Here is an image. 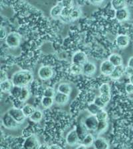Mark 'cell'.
<instances>
[{"instance_id": "6da1fadb", "label": "cell", "mask_w": 133, "mask_h": 149, "mask_svg": "<svg viewBox=\"0 0 133 149\" xmlns=\"http://www.w3.org/2000/svg\"><path fill=\"white\" fill-rule=\"evenodd\" d=\"M33 79V73L28 70H21L14 73L11 76V81L13 86L23 88L27 87Z\"/></svg>"}, {"instance_id": "7a4b0ae2", "label": "cell", "mask_w": 133, "mask_h": 149, "mask_svg": "<svg viewBox=\"0 0 133 149\" xmlns=\"http://www.w3.org/2000/svg\"><path fill=\"white\" fill-rule=\"evenodd\" d=\"M1 123L5 128L7 129H15L18 128L20 126V124L18 123L8 112L5 113L3 117H1Z\"/></svg>"}, {"instance_id": "3957f363", "label": "cell", "mask_w": 133, "mask_h": 149, "mask_svg": "<svg viewBox=\"0 0 133 149\" xmlns=\"http://www.w3.org/2000/svg\"><path fill=\"white\" fill-rule=\"evenodd\" d=\"M21 39V36L18 33L11 32L9 33L6 38V43L9 48L15 49L20 45Z\"/></svg>"}, {"instance_id": "277c9868", "label": "cell", "mask_w": 133, "mask_h": 149, "mask_svg": "<svg viewBox=\"0 0 133 149\" xmlns=\"http://www.w3.org/2000/svg\"><path fill=\"white\" fill-rule=\"evenodd\" d=\"M40 143L35 134L27 136L23 143V149H38L40 146Z\"/></svg>"}, {"instance_id": "5b68a950", "label": "cell", "mask_w": 133, "mask_h": 149, "mask_svg": "<svg viewBox=\"0 0 133 149\" xmlns=\"http://www.w3.org/2000/svg\"><path fill=\"white\" fill-rule=\"evenodd\" d=\"M8 113L20 125L24 123V121H25V119L27 118L21 109H18V108L12 107L8 110Z\"/></svg>"}, {"instance_id": "8992f818", "label": "cell", "mask_w": 133, "mask_h": 149, "mask_svg": "<svg viewBox=\"0 0 133 149\" xmlns=\"http://www.w3.org/2000/svg\"><path fill=\"white\" fill-rule=\"evenodd\" d=\"M65 140H66V143L67 145L70 146H75L79 145V143H81V141H80L78 134L77 133L75 128L71 131H70L67 133Z\"/></svg>"}, {"instance_id": "52a82bcc", "label": "cell", "mask_w": 133, "mask_h": 149, "mask_svg": "<svg viewBox=\"0 0 133 149\" xmlns=\"http://www.w3.org/2000/svg\"><path fill=\"white\" fill-rule=\"evenodd\" d=\"M53 75V69L49 66H41L38 70V76L41 80H47Z\"/></svg>"}, {"instance_id": "ba28073f", "label": "cell", "mask_w": 133, "mask_h": 149, "mask_svg": "<svg viewBox=\"0 0 133 149\" xmlns=\"http://www.w3.org/2000/svg\"><path fill=\"white\" fill-rule=\"evenodd\" d=\"M87 62V56L83 51H77L72 56V64L83 66Z\"/></svg>"}, {"instance_id": "9c48e42d", "label": "cell", "mask_w": 133, "mask_h": 149, "mask_svg": "<svg viewBox=\"0 0 133 149\" xmlns=\"http://www.w3.org/2000/svg\"><path fill=\"white\" fill-rule=\"evenodd\" d=\"M84 124L89 131H96L97 129L99 121L95 115H89L84 121Z\"/></svg>"}, {"instance_id": "30bf717a", "label": "cell", "mask_w": 133, "mask_h": 149, "mask_svg": "<svg viewBox=\"0 0 133 149\" xmlns=\"http://www.w3.org/2000/svg\"><path fill=\"white\" fill-rule=\"evenodd\" d=\"M115 67L110 63L108 60L104 61L100 66V71L102 74L106 76H110L113 73Z\"/></svg>"}, {"instance_id": "8fae6325", "label": "cell", "mask_w": 133, "mask_h": 149, "mask_svg": "<svg viewBox=\"0 0 133 149\" xmlns=\"http://www.w3.org/2000/svg\"><path fill=\"white\" fill-rule=\"evenodd\" d=\"M64 9L62 1H58L57 3L50 10L51 17L53 19H59L61 15L63 9Z\"/></svg>"}, {"instance_id": "7c38bea8", "label": "cell", "mask_w": 133, "mask_h": 149, "mask_svg": "<svg viewBox=\"0 0 133 149\" xmlns=\"http://www.w3.org/2000/svg\"><path fill=\"white\" fill-rule=\"evenodd\" d=\"M96 66L92 62H87L83 66V74L86 76H91L95 73Z\"/></svg>"}, {"instance_id": "4fadbf2b", "label": "cell", "mask_w": 133, "mask_h": 149, "mask_svg": "<svg viewBox=\"0 0 133 149\" xmlns=\"http://www.w3.org/2000/svg\"><path fill=\"white\" fill-rule=\"evenodd\" d=\"M129 37L126 35H118L115 39L117 46L120 49H125L129 44Z\"/></svg>"}, {"instance_id": "5bb4252c", "label": "cell", "mask_w": 133, "mask_h": 149, "mask_svg": "<svg viewBox=\"0 0 133 149\" xmlns=\"http://www.w3.org/2000/svg\"><path fill=\"white\" fill-rule=\"evenodd\" d=\"M75 129L81 143V142L83 141L84 137L89 134V130L86 126L84 125V123H79L75 127Z\"/></svg>"}, {"instance_id": "9a60e30c", "label": "cell", "mask_w": 133, "mask_h": 149, "mask_svg": "<svg viewBox=\"0 0 133 149\" xmlns=\"http://www.w3.org/2000/svg\"><path fill=\"white\" fill-rule=\"evenodd\" d=\"M53 100H54V102L56 104L59 105H63L69 102V95L57 92L54 97H53Z\"/></svg>"}, {"instance_id": "2e32d148", "label": "cell", "mask_w": 133, "mask_h": 149, "mask_svg": "<svg viewBox=\"0 0 133 149\" xmlns=\"http://www.w3.org/2000/svg\"><path fill=\"white\" fill-rule=\"evenodd\" d=\"M95 149H108L109 148V144L105 138L98 136L95 139L93 143Z\"/></svg>"}, {"instance_id": "e0dca14e", "label": "cell", "mask_w": 133, "mask_h": 149, "mask_svg": "<svg viewBox=\"0 0 133 149\" xmlns=\"http://www.w3.org/2000/svg\"><path fill=\"white\" fill-rule=\"evenodd\" d=\"M124 74H125V68L123 65H121L115 67L113 73L110 74L109 77L113 80H117L121 78Z\"/></svg>"}, {"instance_id": "ac0fdd59", "label": "cell", "mask_w": 133, "mask_h": 149, "mask_svg": "<svg viewBox=\"0 0 133 149\" xmlns=\"http://www.w3.org/2000/svg\"><path fill=\"white\" fill-rule=\"evenodd\" d=\"M115 17L118 21L122 22V21H125L129 18V12L127 8H124L120 9V10L115 11Z\"/></svg>"}, {"instance_id": "d6986e66", "label": "cell", "mask_w": 133, "mask_h": 149, "mask_svg": "<svg viewBox=\"0 0 133 149\" xmlns=\"http://www.w3.org/2000/svg\"><path fill=\"white\" fill-rule=\"evenodd\" d=\"M108 60L115 67L122 65V58L120 54L117 53L111 54L108 57Z\"/></svg>"}, {"instance_id": "ffe728a7", "label": "cell", "mask_w": 133, "mask_h": 149, "mask_svg": "<svg viewBox=\"0 0 133 149\" xmlns=\"http://www.w3.org/2000/svg\"><path fill=\"white\" fill-rule=\"evenodd\" d=\"M72 91V88L71 86H70V84L68 83H61L58 86L57 88V92H59L60 93H64V94L68 95H69L71 94Z\"/></svg>"}, {"instance_id": "44dd1931", "label": "cell", "mask_w": 133, "mask_h": 149, "mask_svg": "<svg viewBox=\"0 0 133 149\" xmlns=\"http://www.w3.org/2000/svg\"><path fill=\"white\" fill-rule=\"evenodd\" d=\"M13 87V84L12 83L11 80H9V79L0 83V89L4 93H9Z\"/></svg>"}, {"instance_id": "7402d4cb", "label": "cell", "mask_w": 133, "mask_h": 149, "mask_svg": "<svg viewBox=\"0 0 133 149\" xmlns=\"http://www.w3.org/2000/svg\"><path fill=\"white\" fill-rule=\"evenodd\" d=\"M43 117V114L42 110L36 109L33 113L29 117L31 121L34 123H39L42 121Z\"/></svg>"}, {"instance_id": "603a6c76", "label": "cell", "mask_w": 133, "mask_h": 149, "mask_svg": "<svg viewBox=\"0 0 133 149\" xmlns=\"http://www.w3.org/2000/svg\"><path fill=\"white\" fill-rule=\"evenodd\" d=\"M110 3L115 11L126 8V6H127V2L125 1H120V0H113L110 2Z\"/></svg>"}, {"instance_id": "cb8c5ba5", "label": "cell", "mask_w": 133, "mask_h": 149, "mask_svg": "<svg viewBox=\"0 0 133 149\" xmlns=\"http://www.w3.org/2000/svg\"><path fill=\"white\" fill-rule=\"evenodd\" d=\"M95 139L94 137V136L91 133H89L87 135L84 139L81 142L82 145L85 146L86 147H90L92 145H93L94 142H95Z\"/></svg>"}, {"instance_id": "d4e9b609", "label": "cell", "mask_w": 133, "mask_h": 149, "mask_svg": "<svg viewBox=\"0 0 133 149\" xmlns=\"http://www.w3.org/2000/svg\"><path fill=\"white\" fill-rule=\"evenodd\" d=\"M22 111L26 117H30L31 115L33 113V112L35 111V108L30 104L24 105L22 107Z\"/></svg>"}, {"instance_id": "484cf974", "label": "cell", "mask_w": 133, "mask_h": 149, "mask_svg": "<svg viewBox=\"0 0 133 149\" xmlns=\"http://www.w3.org/2000/svg\"><path fill=\"white\" fill-rule=\"evenodd\" d=\"M55 103L54 100L52 97H43L42 99V106L45 108V109H49L53 105V103Z\"/></svg>"}, {"instance_id": "4316f807", "label": "cell", "mask_w": 133, "mask_h": 149, "mask_svg": "<svg viewBox=\"0 0 133 149\" xmlns=\"http://www.w3.org/2000/svg\"><path fill=\"white\" fill-rule=\"evenodd\" d=\"M70 72L75 75H80L83 74V66L79 65V64H72L70 66Z\"/></svg>"}, {"instance_id": "83f0119b", "label": "cell", "mask_w": 133, "mask_h": 149, "mask_svg": "<svg viewBox=\"0 0 133 149\" xmlns=\"http://www.w3.org/2000/svg\"><path fill=\"white\" fill-rule=\"evenodd\" d=\"M21 90H22V88L13 86V87L12 88L11 90L9 92V94L13 97V99H19L21 93Z\"/></svg>"}, {"instance_id": "f1b7e54d", "label": "cell", "mask_w": 133, "mask_h": 149, "mask_svg": "<svg viewBox=\"0 0 133 149\" xmlns=\"http://www.w3.org/2000/svg\"><path fill=\"white\" fill-rule=\"evenodd\" d=\"M101 109H101V108H99L98 106H96L93 102L89 103L87 106L88 112L91 115H95V116H96V114H97Z\"/></svg>"}, {"instance_id": "f546056e", "label": "cell", "mask_w": 133, "mask_h": 149, "mask_svg": "<svg viewBox=\"0 0 133 149\" xmlns=\"http://www.w3.org/2000/svg\"><path fill=\"white\" fill-rule=\"evenodd\" d=\"M101 95H110V87L108 83H103L99 87Z\"/></svg>"}, {"instance_id": "4dcf8cb0", "label": "cell", "mask_w": 133, "mask_h": 149, "mask_svg": "<svg viewBox=\"0 0 133 149\" xmlns=\"http://www.w3.org/2000/svg\"><path fill=\"white\" fill-rule=\"evenodd\" d=\"M30 97V92L27 87H23L21 90V93L19 100L22 101L23 102H26Z\"/></svg>"}, {"instance_id": "1f68e13d", "label": "cell", "mask_w": 133, "mask_h": 149, "mask_svg": "<svg viewBox=\"0 0 133 149\" xmlns=\"http://www.w3.org/2000/svg\"><path fill=\"white\" fill-rule=\"evenodd\" d=\"M96 117L98 119L99 122L106 121L108 119V113L107 112L104 110V109H102L96 114Z\"/></svg>"}, {"instance_id": "d6a6232c", "label": "cell", "mask_w": 133, "mask_h": 149, "mask_svg": "<svg viewBox=\"0 0 133 149\" xmlns=\"http://www.w3.org/2000/svg\"><path fill=\"white\" fill-rule=\"evenodd\" d=\"M108 123L107 121H101L99 122L97 129L95 131L97 133H102L104 131L106 130L108 127Z\"/></svg>"}, {"instance_id": "836d02e7", "label": "cell", "mask_w": 133, "mask_h": 149, "mask_svg": "<svg viewBox=\"0 0 133 149\" xmlns=\"http://www.w3.org/2000/svg\"><path fill=\"white\" fill-rule=\"evenodd\" d=\"M55 91L54 88L52 87H47L45 89V90L43 91V96L44 97H54L55 95Z\"/></svg>"}, {"instance_id": "e575fe53", "label": "cell", "mask_w": 133, "mask_h": 149, "mask_svg": "<svg viewBox=\"0 0 133 149\" xmlns=\"http://www.w3.org/2000/svg\"><path fill=\"white\" fill-rule=\"evenodd\" d=\"M81 14V11L80 10V9L78 8H74L72 9L71 15H70V18H71V20H75V19H77L79 18L80 15Z\"/></svg>"}, {"instance_id": "d590c367", "label": "cell", "mask_w": 133, "mask_h": 149, "mask_svg": "<svg viewBox=\"0 0 133 149\" xmlns=\"http://www.w3.org/2000/svg\"><path fill=\"white\" fill-rule=\"evenodd\" d=\"M93 103H95L96 106H98L99 108H101V109H104V107L106 105L105 103L103 102V100L101 99L100 96H96L93 101Z\"/></svg>"}, {"instance_id": "8d00e7d4", "label": "cell", "mask_w": 133, "mask_h": 149, "mask_svg": "<svg viewBox=\"0 0 133 149\" xmlns=\"http://www.w3.org/2000/svg\"><path fill=\"white\" fill-rule=\"evenodd\" d=\"M22 101H21L19 99H14L13 102V107L15 108H18V109H22V107L24 105H23Z\"/></svg>"}, {"instance_id": "74e56055", "label": "cell", "mask_w": 133, "mask_h": 149, "mask_svg": "<svg viewBox=\"0 0 133 149\" xmlns=\"http://www.w3.org/2000/svg\"><path fill=\"white\" fill-rule=\"evenodd\" d=\"M125 91L128 94H132L133 93V84L130 82L127 84L125 86Z\"/></svg>"}, {"instance_id": "f35d334b", "label": "cell", "mask_w": 133, "mask_h": 149, "mask_svg": "<svg viewBox=\"0 0 133 149\" xmlns=\"http://www.w3.org/2000/svg\"><path fill=\"white\" fill-rule=\"evenodd\" d=\"M7 80H8V74H7L6 71L3 70H1V72H0V80H1V82L6 81Z\"/></svg>"}, {"instance_id": "ab89813d", "label": "cell", "mask_w": 133, "mask_h": 149, "mask_svg": "<svg viewBox=\"0 0 133 149\" xmlns=\"http://www.w3.org/2000/svg\"><path fill=\"white\" fill-rule=\"evenodd\" d=\"M63 5L64 8L68 9H72L73 7V2L72 1H62Z\"/></svg>"}, {"instance_id": "60d3db41", "label": "cell", "mask_w": 133, "mask_h": 149, "mask_svg": "<svg viewBox=\"0 0 133 149\" xmlns=\"http://www.w3.org/2000/svg\"><path fill=\"white\" fill-rule=\"evenodd\" d=\"M8 35V34L7 33V31L4 27H1V29H0V38H1V39H6Z\"/></svg>"}, {"instance_id": "b9f144b4", "label": "cell", "mask_w": 133, "mask_h": 149, "mask_svg": "<svg viewBox=\"0 0 133 149\" xmlns=\"http://www.w3.org/2000/svg\"><path fill=\"white\" fill-rule=\"evenodd\" d=\"M101 99L103 100V102L106 105L110 102V95H100Z\"/></svg>"}, {"instance_id": "7bdbcfd3", "label": "cell", "mask_w": 133, "mask_h": 149, "mask_svg": "<svg viewBox=\"0 0 133 149\" xmlns=\"http://www.w3.org/2000/svg\"><path fill=\"white\" fill-rule=\"evenodd\" d=\"M125 74H127V75L129 76V77L130 76L133 75V68H130V67L127 66L125 68Z\"/></svg>"}, {"instance_id": "ee69618b", "label": "cell", "mask_w": 133, "mask_h": 149, "mask_svg": "<svg viewBox=\"0 0 133 149\" xmlns=\"http://www.w3.org/2000/svg\"><path fill=\"white\" fill-rule=\"evenodd\" d=\"M127 66L130 67V68H133V56H131L129 58V61H128Z\"/></svg>"}, {"instance_id": "f6af8a7d", "label": "cell", "mask_w": 133, "mask_h": 149, "mask_svg": "<svg viewBox=\"0 0 133 149\" xmlns=\"http://www.w3.org/2000/svg\"><path fill=\"white\" fill-rule=\"evenodd\" d=\"M49 149H61V147L56 144H53V145L49 146Z\"/></svg>"}, {"instance_id": "bcb514c9", "label": "cell", "mask_w": 133, "mask_h": 149, "mask_svg": "<svg viewBox=\"0 0 133 149\" xmlns=\"http://www.w3.org/2000/svg\"><path fill=\"white\" fill-rule=\"evenodd\" d=\"M38 149H49V146L46 144H41Z\"/></svg>"}, {"instance_id": "7dc6e473", "label": "cell", "mask_w": 133, "mask_h": 149, "mask_svg": "<svg viewBox=\"0 0 133 149\" xmlns=\"http://www.w3.org/2000/svg\"><path fill=\"white\" fill-rule=\"evenodd\" d=\"M103 2V1H102V0H101V1H90V3L93 5H99L102 3Z\"/></svg>"}, {"instance_id": "c3c4849f", "label": "cell", "mask_w": 133, "mask_h": 149, "mask_svg": "<svg viewBox=\"0 0 133 149\" xmlns=\"http://www.w3.org/2000/svg\"><path fill=\"white\" fill-rule=\"evenodd\" d=\"M75 149H87V147H86L85 146H84L83 145H82V144H81V145H79L77 146V148Z\"/></svg>"}, {"instance_id": "681fc988", "label": "cell", "mask_w": 133, "mask_h": 149, "mask_svg": "<svg viewBox=\"0 0 133 149\" xmlns=\"http://www.w3.org/2000/svg\"><path fill=\"white\" fill-rule=\"evenodd\" d=\"M129 80H130V82L133 84V75L130 76L129 77Z\"/></svg>"}]
</instances>
